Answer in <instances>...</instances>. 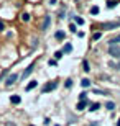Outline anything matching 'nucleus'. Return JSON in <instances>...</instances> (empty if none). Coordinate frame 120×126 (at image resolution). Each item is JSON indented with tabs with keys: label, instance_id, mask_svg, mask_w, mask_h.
<instances>
[{
	"label": "nucleus",
	"instance_id": "nucleus-1",
	"mask_svg": "<svg viewBox=\"0 0 120 126\" xmlns=\"http://www.w3.org/2000/svg\"><path fill=\"white\" fill-rule=\"evenodd\" d=\"M109 54L115 59H120V48L119 46H109Z\"/></svg>",
	"mask_w": 120,
	"mask_h": 126
},
{
	"label": "nucleus",
	"instance_id": "nucleus-2",
	"mask_svg": "<svg viewBox=\"0 0 120 126\" xmlns=\"http://www.w3.org/2000/svg\"><path fill=\"white\" fill-rule=\"evenodd\" d=\"M17 80H18V74H12V75H8V77L5 79V85L10 87V85H13Z\"/></svg>",
	"mask_w": 120,
	"mask_h": 126
},
{
	"label": "nucleus",
	"instance_id": "nucleus-3",
	"mask_svg": "<svg viewBox=\"0 0 120 126\" xmlns=\"http://www.w3.org/2000/svg\"><path fill=\"white\" fill-rule=\"evenodd\" d=\"M58 87V82H48L44 87H43V93H48V92H53L54 89Z\"/></svg>",
	"mask_w": 120,
	"mask_h": 126
},
{
	"label": "nucleus",
	"instance_id": "nucleus-4",
	"mask_svg": "<svg viewBox=\"0 0 120 126\" xmlns=\"http://www.w3.org/2000/svg\"><path fill=\"white\" fill-rule=\"evenodd\" d=\"M33 70H35V64H30V65H28V67L25 69V72H23V75H21V79L25 80V79H26V77H28V75H30V74L33 72Z\"/></svg>",
	"mask_w": 120,
	"mask_h": 126
},
{
	"label": "nucleus",
	"instance_id": "nucleus-5",
	"mask_svg": "<svg viewBox=\"0 0 120 126\" xmlns=\"http://www.w3.org/2000/svg\"><path fill=\"white\" fill-rule=\"evenodd\" d=\"M119 43H120V34H117V36H114V38L109 39V46H117Z\"/></svg>",
	"mask_w": 120,
	"mask_h": 126
},
{
	"label": "nucleus",
	"instance_id": "nucleus-6",
	"mask_svg": "<svg viewBox=\"0 0 120 126\" xmlns=\"http://www.w3.org/2000/svg\"><path fill=\"white\" fill-rule=\"evenodd\" d=\"M87 105H89V100H84V102H79V103H77V106H76V110H77V111H82V110H84V108H86Z\"/></svg>",
	"mask_w": 120,
	"mask_h": 126
},
{
	"label": "nucleus",
	"instance_id": "nucleus-7",
	"mask_svg": "<svg viewBox=\"0 0 120 126\" xmlns=\"http://www.w3.org/2000/svg\"><path fill=\"white\" fill-rule=\"evenodd\" d=\"M36 87H38V82H36V80H31V82L26 85V89H25V90H26V92H30V90H33V89H36Z\"/></svg>",
	"mask_w": 120,
	"mask_h": 126
},
{
	"label": "nucleus",
	"instance_id": "nucleus-8",
	"mask_svg": "<svg viewBox=\"0 0 120 126\" xmlns=\"http://www.w3.org/2000/svg\"><path fill=\"white\" fill-rule=\"evenodd\" d=\"M120 26V21H115V23H105V25H102V28H107V30H110V28H117Z\"/></svg>",
	"mask_w": 120,
	"mask_h": 126
},
{
	"label": "nucleus",
	"instance_id": "nucleus-9",
	"mask_svg": "<svg viewBox=\"0 0 120 126\" xmlns=\"http://www.w3.org/2000/svg\"><path fill=\"white\" fill-rule=\"evenodd\" d=\"M51 25V16H44V21H43V30H48Z\"/></svg>",
	"mask_w": 120,
	"mask_h": 126
},
{
	"label": "nucleus",
	"instance_id": "nucleus-10",
	"mask_svg": "<svg viewBox=\"0 0 120 126\" xmlns=\"http://www.w3.org/2000/svg\"><path fill=\"white\" fill-rule=\"evenodd\" d=\"M10 102H12L13 105H18V103L21 102V98H20L18 95H12V97H10Z\"/></svg>",
	"mask_w": 120,
	"mask_h": 126
},
{
	"label": "nucleus",
	"instance_id": "nucleus-11",
	"mask_svg": "<svg viewBox=\"0 0 120 126\" xmlns=\"http://www.w3.org/2000/svg\"><path fill=\"white\" fill-rule=\"evenodd\" d=\"M81 87H82V89L90 87V80H89V79H82V80H81Z\"/></svg>",
	"mask_w": 120,
	"mask_h": 126
},
{
	"label": "nucleus",
	"instance_id": "nucleus-12",
	"mask_svg": "<svg viewBox=\"0 0 120 126\" xmlns=\"http://www.w3.org/2000/svg\"><path fill=\"white\" fill-rule=\"evenodd\" d=\"M54 38H56V39H64V38H66V33L64 31H56Z\"/></svg>",
	"mask_w": 120,
	"mask_h": 126
},
{
	"label": "nucleus",
	"instance_id": "nucleus-13",
	"mask_svg": "<svg viewBox=\"0 0 120 126\" xmlns=\"http://www.w3.org/2000/svg\"><path fill=\"white\" fill-rule=\"evenodd\" d=\"M73 18H74V23H76V25H84V18H81V16H76V15H74Z\"/></svg>",
	"mask_w": 120,
	"mask_h": 126
},
{
	"label": "nucleus",
	"instance_id": "nucleus-14",
	"mask_svg": "<svg viewBox=\"0 0 120 126\" xmlns=\"http://www.w3.org/2000/svg\"><path fill=\"white\" fill-rule=\"evenodd\" d=\"M71 51H73V46H71L69 43H66L64 48H63V53H71Z\"/></svg>",
	"mask_w": 120,
	"mask_h": 126
},
{
	"label": "nucleus",
	"instance_id": "nucleus-15",
	"mask_svg": "<svg viewBox=\"0 0 120 126\" xmlns=\"http://www.w3.org/2000/svg\"><path fill=\"white\" fill-rule=\"evenodd\" d=\"M99 108H100V103H92L90 108H89V111H97Z\"/></svg>",
	"mask_w": 120,
	"mask_h": 126
},
{
	"label": "nucleus",
	"instance_id": "nucleus-16",
	"mask_svg": "<svg viewBox=\"0 0 120 126\" xmlns=\"http://www.w3.org/2000/svg\"><path fill=\"white\" fill-rule=\"evenodd\" d=\"M63 54H64L63 51H56V53H54V59H58V61H59V59L63 57Z\"/></svg>",
	"mask_w": 120,
	"mask_h": 126
},
{
	"label": "nucleus",
	"instance_id": "nucleus-17",
	"mask_svg": "<svg viewBox=\"0 0 120 126\" xmlns=\"http://www.w3.org/2000/svg\"><path fill=\"white\" fill-rule=\"evenodd\" d=\"M105 106H107V110H114V108H115V103H114V102H107Z\"/></svg>",
	"mask_w": 120,
	"mask_h": 126
},
{
	"label": "nucleus",
	"instance_id": "nucleus-18",
	"mask_svg": "<svg viewBox=\"0 0 120 126\" xmlns=\"http://www.w3.org/2000/svg\"><path fill=\"white\" fill-rule=\"evenodd\" d=\"M64 87H66V89H69V87H73V79H68V80L64 82Z\"/></svg>",
	"mask_w": 120,
	"mask_h": 126
},
{
	"label": "nucleus",
	"instance_id": "nucleus-19",
	"mask_svg": "<svg viewBox=\"0 0 120 126\" xmlns=\"http://www.w3.org/2000/svg\"><path fill=\"white\" fill-rule=\"evenodd\" d=\"M115 5H117V2H115V0H112V2H109V3H107V8H114Z\"/></svg>",
	"mask_w": 120,
	"mask_h": 126
},
{
	"label": "nucleus",
	"instance_id": "nucleus-20",
	"mask_svg": "<svg viewBox=\"0 0 120 126\" xmlns=\"http://www.w3.org/2000/svg\"><path fill=\"white\" fill-rule=\"evenodd\" d=\"M90 13H92V15H97V13H99V7H92V8H90Z\"/></svg>",
	"mask_w": 120,
	"mask_h": 126
},
{
	"label": "nucleus",
	"instance_id": "nucleus-21",
	"mask_svg": "<svg viewBox=\"0 0 120 126\" xmlns=\"http://www.w3.org/2000/svg\"><path fill=\"white\" fill-rule=\"evenodd\" d=\"M79 100H81V102H84V100H87V93H86V92H82V93L79 95Z\"/></svg>",
	"mask_w": 120,
	"mask_h": 126
},
{
	"label": "nucleus",
	"instance_id": "nucleus-22",
	"mask_svg": "<svg viewBox=\"0 0 120 126\" xmlns=\"http://www.w3.org/2000/svg\"><path fill=\"white\" fill-rule=\"evenodd\" d=\"M69 30H71L73 33H77V30H76V23H71V25H69Z\"/></svg>",
	"mask_w": 120,
	"mask_h": 126
},
{
	"label": "nucleus",
	"instance_id": "nucleus-23",
	"mask_svg": "<svg viewBox=\"0 0 120 126\" xmlns=\"http://www.w3.org/2000/svg\"><path fill=\"white\" fill-rule=\"evenodd\" d=\"M82 67H84V70H86V72H89V70H90V69H89V62H87V61H84Z\"/></svg>",
	"mask_w": 120,
	"mask_h": 126
},
{
	"label": "nucleus",
	"instance_id": "nucleus-24",
	"mask_svg": "<svg viewBox=\"0 0 120 126\" xmlns=\"http://www.w3.org/2000/svg\"><path fill=\"white\" fill-rule=\"evenodd\" d=\"M21 20H23V21H28V20H30V15H28V13H23V15H21Z\"/></svg>",
	"mask_w": 120,
	"mask_h": 126
},
{
	"label": "nucleus",
	"instance_id": "nucleus-25",
	"mask_svg": "<svg viewBox=\"0 0 120 126\" xmlns=\"http://www.w3.org/2000/svg\"><path fill=\"white\" fill-rule=\"evenodd\" d=\"M100 38H102V33H94V41H97Z\"/></svg>",
	"mask_w": 120,
	"mask_h": 126
},
{
	"label": "nucleus",
	"instance_id": "nucleus-26",
	"mask_svg": "<svg viewBox=\"0 0 120 126\" xmlns=\"http://www.w3.org/2000/svg\"><path fill=\"white\" fill-rule=\"evenodd\" d=\"M94 93H97V95H104V92H102V90H97V89H95V90H94Z\"/></svg>",
	"mask_w": 120,
	"mask_h": 126
},
{
	"label": "nucleus",
	"instance_id": "nucleus-27",
	"mask_svg": "<svg viewBox=\"0 0 120 126\" xmlns=\"http://www.w3.org/2000/svg\"><path fill=\"white\" fill-rule=\"evenodd\" d=\"M5 30V25H3V21H0V31H3Z\"/></svg>",
	"mask_w": 120,
	"mask_h": 126
},
{
	"label": "nucleus",
	"instance_id": "nucleus-28",
	"mask_svg": "<svg viewBox=\"0 0 120 126\" xmlns=\"http://www.w3.org/2000/svg\"><path fill=\"white\" fill-rule=\"evenodd\" d=\"M48 64H49V65H56V61H54V59H51V61H49Z\"/></svg>",
	"mask_w": 120,
	"mask_h": 126
},
{
	"label": "nucleus",
	"instance_id": "nucleus-29",
	"mask_svg": "<svg viewBox=\"0 0 120 126\" xmlns=\"http://www.w3.org/2000/svg\"><path fill=\"white\" fill-rule=\"evenodd\" d=\"M90 126H99V121H94V123H92Z\"/></svg>",
	"mask_w": 120,
	"mask_h": 126
},
{
	"label": "nucleus",
	"instance_id": "nucleus-30",
	"mask_svg": "<svg viewBox=\"0 0 120 126\" xmlns=\"http://www.w3.org/2000/svg\"><path fill=\"white\" fill-rule=\"evenodd\" d=\"M49 3L51 5H56V0H49Z\"/></svg>",
	"mask_w": 120,
	"mask_h": 126
},
{
	"label": "nucleus",
	"instance_id": "nucleus-31",
	"mask_svg": "<svg viewBox=\"0 0 120 126\" xmlns=\"http://www.w3.org/2000/svg\"><path fill=\"white\" fill-rule=\"evenodd\" d=\"M5 126H17V125H15V123H7Z\"/></svg>",
	"mask_w": 120,
	"mask_h": 126
},
{
	"label": "nucleus",
	"instance_id": "nucleus-32",
	"mask_svg": "<svg viewBox=\"0 0 120 126\" xmlns=\"http://www.w3.org/2000/svg\"><path fill=\"white\" fill-rule=\"evenodd\" d=\"M117 126H120V120H119V121H117Z\"/></svg>",
	"mask_w": 120,
	"mask_h": 126
},
{
	"label": "nucleus",
	"instance_id": "nucleus-33",
	"mask_svg": "<svg viewBox=\"0 0 120 126\" xmlns=\"http://www.w3.org/2000/svg\"><path fill=\"white\" fill-rule=\"evenodd\" d=\"M117 67H119V70H120V62H119V65H117Z\"/></svg>",
	"mask_w": 120,
	"mask_h": 126
},
{
	"label": "nucleus",
	"instance_id": "nucleus-34",
	"mask_svg": "<svg viewBox=\"0 0 120 126\" xmlns=\"http://www.w3.org/2000/svg\"><path fill=\"white\" fill-rule=\"evenodd\" d=\"M54 126H59V125H54Z\"/></svg>",
	"mask_w": 120,
	"mask_h": 126
},
{
	"label": "nucleus",
	"instance_id": "nucleus-35",
	"mask_svg": "<svg viewBox=\"0 0 120 126\" xmlns=\"http://www.w3.org/2000/svg\"><path fill=\"white\" fill-rule=\"evenodd\" d=\"M30 126H33V125H30Z\"/></svg>",
	"mask_w": 120,
	"mask_h": 126
}]
</instances>
